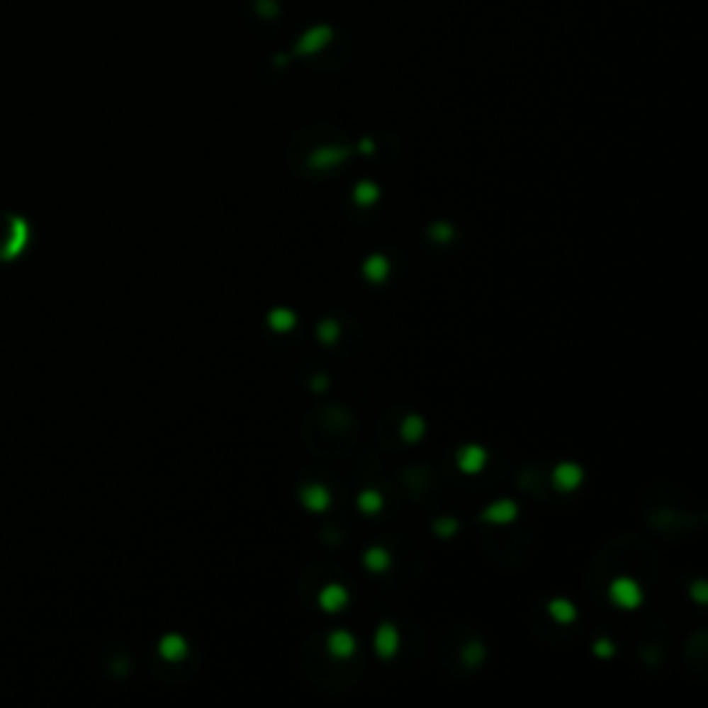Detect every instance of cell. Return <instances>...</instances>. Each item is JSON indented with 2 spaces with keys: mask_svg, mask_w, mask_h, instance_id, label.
I'll use <instances>...</instances> for the list:
<instances>
[{
  "mask_svg": "<svg viewBox=\"0 0 708 708\" xmlns=\"http://www.w3.org/2000/svg\"><path fill=\"white\" fill-rule=\"evenodd\" d=\"M327 385H330V379H327V373H315V376H313V382H310V388H313V390H324V388H327Z\"/></svg>",
  "mask_w": 708,
  "mask_h": 708,
  "instance_id": "d4e9b609",
  "label": "cell"
},
{
  "mask_svg": "<svg viewBox=\"0 0 708 708\" xmlns=\"http://www.w3.org/2000/svg\"><path fill=\"white\" fill-rule=\"evenodd\" d=\"M484 465H487V451H484L479 443H468V446H462L459 451H456V468L462 471V473H479Z\"/></svg>",
  "mask_w": 708,
  "mask_h": 708,
  "instance_id": "52a82bcc",
  "label": "cell"
},
{
  "mask_svg": "<svg viewBox=\"0 0 708 708\" xmlns=\"http://www.w3.org/2000/svg\"><path fill=\"white\" fill-rule=\"evenodd\" d=\"M398 648H401V636H398V628L393 623H382L373 631V653L379 658H393Z\"/></svg>",
  "mask_w": 708,
  "mask_h": 708,
  "instance_id": "277c9868",
  "label": "cell"
},
{
  "mask_svg": "<svg viewBox=\"0 0 708 708\" xmlns=\"http://www.w3.org/2000/svg\"><path fill=\"white\" fill-rule=\"evenodd\" d=\"M388 274H390V260L385 255H369L366 257V263H363V277L369 280V283H385L388 280Z\"/></svg>",
  "mask_w": 708,
  "mask_h": 708,
  "instance_id": "4fadbf2b",
  "label": "cell"
},
{
  "mask_svg": "<svg viewBox=\"0 0 708 708\" xmlns=\"http://www.w3.org/2000/svg\"><path fill=\"white\" fill-rule=\"evenodd\" d=\"M357 507H360L363 515H376V512H382V507H385L382 493H376V490H363V493L357 495Z\"/></svg>",
  "mask_w": 708,
  "mask_h": 708,
  "instance_id": "d6986e66",
  "label": "cell"
},
{
  "mask_svg": "<svg viewBox=\"0 0 708 708\" xmlns=\"http://www.w3.org/2000/svg\"><path fill=\"white\" fill-rule=\"evenodd\" d=\"M352 155V147H318V150H313L310 158H308V164H310L313 169H330V167H338L343 164L346 158Z\"/></svg>",
  "mask_w": 708,
  "mask_h": 708,
  "instance_id": "8992f818",
  "label": "cell"
},
{
  "mask_svg": "<svg viewBox=\"0 0 708 708\" xmlns=\"http://www.w3.org/2000/svg\"><path fill=\"white\" fill-rule=\"evenodd\" d=\"M299 501L308 512H327L330 504H332V493H330L327 484L310 482L299 490Z\"/></svg>",
  "mask_w": 708,
  "mask_h": 708,
  "instance_id": "5b68a950",
  "label": "cell"
},
{
  "mask_svg": "<svg viewBox=\"0 0 708 708\" xmlns=\"http://www.w3.org/2000/svg\"><path fill=\"white\" fill-rule=\"evenodd\" d=\"M318 606L324 609V612H330V614H335L340 609H346L349 606V590L343 587V584H327L321 592H318Z\"/></svg>",
  "mask_w": 708,
  "mask_h": 708,
  "instance_id": "9c48e42d",
  "label": "cell"
},
{
  "mask_svg": "<svg viewBox=\"0 0 708 708\" xmlns=\"http://www.w3.org/2000/svg\"><path fill=\"white\" fill-rule=\"evenodd\" d=\"M330 42H332V28L318 26V28H310V30H305V33H302V39H299V45H296V53H302V56H313V53L324 50Z\"/></svg>",
  "mask_w": 708,
  "mask_h": 708,
  "instance_id": "ba28073f",
  "label": "cell"
},
{
  "mask_svg": "<svg viewBox=\"0 0 708 708\" xmlns=\"http://www.w3.org/2000/svg\"><path fill=\"white\" fill-rule=\"evenodd\" d=\"M429 235H432V241H434V244H451V238H454L451 222H432V227H429Z\"/></svg>",
  "mask_w": 708,
  "mask_h": 708,
  "instance_id": "44dd1931",
  "label": "cell"
},
{
  "mask_svg": "<svg viewBox=\"0 0 708 708\" xmlns=\"http://www.w3.org/2000/svg\"><path fill=\"white\" fill-rule=\"evenodd\" d=\"M315 335L321 343H335L340 338V324L335 318H324L318 327H315Z\"/></svg>",
  "mask_w": 708,
  "mask_h": 708,
  "instance_id": "ffe728a7",
  "label": "cell"
},
{
  "mask_svg": "<svg viewBox=\"0 0 708 708\" xmlns=\"http://www.w3.org/2000/svg\"><path fill=\"white\" fill-rule=\"evenodd\" d=\"M158 653L167 661H183L189 656V642L183 634H164L158 642Z\"/></svg>",
  "mask_w": 708,
  "mask_h": 708,
  "instance_id": "8fae6325",
  "label": "cell"
},
{
  "mask_svg": "<svg viewBox=\"0 0 708 708\" xmlns=\"http://www.w3.org/2000/svg\"><path fill=\"white\" fill-rule=\"evenodd\" d=\"M296 313L291 310V308H274V310H269L266 315V324L274 330V332H291L293 327H296Z\"/></svg>",
  "mask_w": 708,
  "mask_h": 708,
  "instance_id": "9a60e30c",
  "label": "cell"
},
{
  "mask_svg": "<svg viewBox=\"0 0 708 708\" xmlns=\"http://www.w3.org/2000/svg\"><path fill=\"white\" fill-rule=\"evenodd\" d=\"M595 653H597V656H612V653H614V645H612V639H597V642H595Z\"/></svg>",
  "mask_w": 708,
  "mask_h": 708,
  "instance_id": "cb8c5ba5",
  "label": "cell"
},
{
  "mask_svg": "<svg viewBox=\"0 0 708 708\" xmlns=\"http://www.w3.org/2000/svg\"><path fill=\"white\" fill-rule=\"evenodd\" d=\"M609 597H612V603L617 606V609H636V606H642V600H645V592H642V587L634 581V578H628V575H620V578H614L612 584H609Z\"/></svg>",
  "mask_w": 708,
  "mask_h": 708,
  "instance_id": "7a4b0ae2",
  "label": "cell"
},
{
  "mask_svg": "<svg viewBox=\"0 0 708 708\" xmlns=\"http://www.w3.org/2000/svg\"><path fill=\"white\" fill-rule=\"evenodd\" d=\"M484 520H490V523H510L517 517V504L510 501V498H501V501H493L490 507H484L482 512Z\"/></svg>",
  "mask_w": 708,
  "mask_h": 708,
  "instance_id": "7c38bea8",
  "label": "cell"
},
{
  "mask_svg": "<svg viewBox=\"0 0 708 708\" xmlns=\"http://www.w3.org/2000/svg\"><path fill=\"white\" fill-rule=\"evenodd\" d=\"M551 482L559 493H573L584 484V468L578 462H559L551 473Z\"/></svg>",
  "mask_w": 708,
  "mask_h": 708,
  "instance_id": "3957f363",
  "label": "cell"
},
{
  "mask_svg": "<svg viewBox=\"0 0 708 708\" xmlns=\"http://www.w3.org/2000/svg\"><path fill=\"white\" fill-rule=\"evenodd\" d=\"M30 238V227L23 216L11 210H0V260L17 257Z\"/></svg>",
  "mask_w": 708,
  "mask_h": 708,
  "instance_id": "6da1fadb",
  "label": "cell"
},
{
  "mask_svg": "<svg viewBox=\"0 0 708 708\" xmlns=\"http://www.w3.org/2000/svg\"><path fill=\"white\" fill-rule=\"evenodd\" d=\"M379 197H382V189H379L376 183H371V180H363V183H357V186L352 189V199H354V205H360V208L376 205Z\"/></svg>",
  "mask_w": 708,
  "mask_h": 708,
  "instance_id": "2e32d148",
  "label": "cell"
},
{
  "mask_svg": "<svg viewBox=\"0 0 708 708\" xmlns=\"http://www.w3.org/2000/svg\"><path fill=\"white\" fill-rule=\"evenodd\" d=\"M363 562H366V567H369L371 573H385L390 567V551L382 548V545H373V548L366 551Z\"/></svg>",
  "mask_w": 708,
  "mask_h": 708,
  "instance_id": "e0dca14e",
  "label": "cell"
},
{
  "mask_svg": "<svg viewBox=\"0 0 708 708\" xmlns=\"http://www.w3.org/2000/svg\"><path fill=\"white\" fill-rule=\"evenodd\" d=\"M548 614H551L559 625H570L575 617H578V609H575V603L567 600V597H554V600H548Z\"/></svg>",
  "mask_w": 708,
  "mask_h": 708,
  "instance_id": "5bb4252c",
  "label": "cell"
},
{
  "mask_svg": "<svg viewBox=\"0 0 708 708\" xmlns=\"http://www.w3.org/2000/svg\"><path fill=\"white\" fill-rule=\"evenodd\" d=\"M360 150H363V152H371V150H373V144H371L369 139H366V142L360 144Z\"/></svg>",
  "mask_w": 708,
  "mask_h": 708,
  "instance_id": "484cf974",
  "label": "cell"
},
{
  "mask_svg": "<svg viewBox=\"0 0 708 708\" xmlns=\"http://www.w3.org/2000/svg\"><path fill=\"white\" fill-rule=\"evenodd\" d=\"M398 432H401V437H404L407 443H418L426 432V421L421 415H407V418L401 421V426H398Z\"/></svg>",
  "mask_w": 708,
  "mask_h": 708,
  "instance_id": "ac0fdd59",
  "label": "cell"
},
{
  "mask_svg": "<svg viewBox=\"0 0 708 708\" xmlns=\"http://www.w3.org/2000/svg\"><path fill=\"white\" fill-rule=\"evenodd\" d=\"M482 656H484V648H482V642H471L465 651H462V658L471 664V667H476L479 661H482Z\"/></svg>",
  "mask_w": 708,
  "mask_h": 708,
  "instance_id": "603a6c76",
  "label": "cell"
},
{
  "mask_svg": "<svg viewBox=\"0 0 708 708\" xmlns=\"http://www.w3.org/2000/svg\"><path fill=\"white\" fill-rule=\"evenodd\" d=\"M357 651V639L349 634V631H332L330 636H327V653L330 656H335V658H349V656H354Z\"/></svg>",
  "mask_w": 708,
  "mask_h": 708,
  "instance_id": "30bf717a",
  "label": "cell"
},
{
  "mask_svg": "<svg viewBox=\"0 0 708 708\" xmlns=\"http://www.w3.org/2000/svg\"><path fill=\"white\" fill-rule=\"evenodd\" d=\"M459 529V523L454 517H443V520H434V534L437 537H454Z\"/></svg>",
  "mask_w": 708,
  "mask_h": 708,
  "instance_id": "7402d4cb",
  "label": "cell"
}]
</instances>
